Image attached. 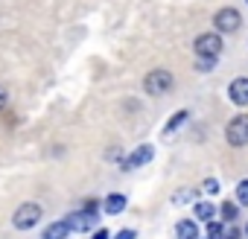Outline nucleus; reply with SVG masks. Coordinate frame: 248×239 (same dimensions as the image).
<instances>
[{"label":"nucleus","instance_id":"nucleus-5","mask_svg":"<svg viewBox=\"0 0 248 239\" xmlns=\"http://www.w3.org/2000/svg\"><path fill=\"white\" fill-rule=\"evenodd\" d=\"M96 216L99 213H88V210H79V213H67V219H62L70 230H91L93 227V222H96Z\"/></svg>","mask_w":248,"mask_h":239},{"label":"nucleus","instance_id":"nucleus-13","mask_svg":"<svg viewBox=\"0 0 248 239\" xmlns=\"http://www.w3.org/2000/svg\"><path fill=\"white\" fill-rule=\"evenodd\" d=\"M184 120H187V111H178V114H172V120H170V123L164 126V132H167V134H170V132H175V129L184 123Z\"/></svg>","mask_w":248,"mask_h":239},{"label":"nucleus","instance_id":"nucleus-12","mask_svg":"<svg viewBox=\"0 0 248 239\" xmlns=\"http://www.w3.org/2000/svg\"><path fill=\"white\" fill-rule=\"evenodd\" d=\"M213 216H216V207L210 201H199L196 204V219L199 222H213Z\"/></svg>","mask_w":248,"mask_h":239},{"label":"nucleus","instance_id":"nucleus-25","mask_svg":"<svg viewBox=\"0 0 248 239\" xmlns=\"http://www.w3.org/2000/svg\"><path fill=\"white\" fill-rule=\"evenodd\" d=\"M245 233H248V227H245Z\"/></svg>","mask_w":248,"mask_h":239},{"label":"nucleus","instance_id":"nucleus-17","mask_svg":"<svg viewBox=\"0 0 248 239\" xmlns=\"http://www.w3.org/2000/svg\"><path fill=\"white\" fill-rule=\"evenodd\" d=\"M207 236H222V224H216V222H207Z\"/></svg>","mask_w":248,"mask_h":239},{"label":"nucleus","instance_id":"nucleus-11","mask_svg":"<svg viewBox=\"0 0 248 239\" xmlns=\"http://www.w3.org/2000/svg\"><path fill=\"white\" fill-rule=\"evenodd\" d=\"M175 239H199V227H196V222H178L175 224Z\"/></svg>","mask_w":248,"mask_h":239},{"label":"nucleus","instance_id":"nucleus-19","mask_svg":"<svg viewBox=\"0 0 248 239\" xmlns=\"http://www.w3.org/2000/svg\"><path fill=\"white\" fill-rule=\"evenodd\" d=\"M135 236H138V233H135L132 227H126V230H120V233H117L114 239H135Z\"/></svg>","mask_w":248,"mask_h":239},{"label":"nucleus","instance_id":"nucleus-15","mask_svg":"<svg viewBox=\"0 0 248 239\" xmlns=\"http://www.w3.org/2000/svg\"><path fill=\"white\" fill-rule=\"evenodd\" d=\"M236 198H239V204L248 207V181H239V187H236Z\"/></svg>","mask_w":248,"mask_h":239},{"label":"nucleus","instance_id":"nucleus-23","mask_svg":"<svg viewBox=\"0 0 248 239\" xmlns=\"http://www.w3.org/2000/svg\"><path fill=\"white\" fill-rule=\"evenodd\" d=\"M225 239H239V230H236V227H231V230H225Z\"/></svg>","mask_w":248,"mask_h":239},{"label":"nucleus","instance_id":"nucleus-7","mask_svg":"<svg viewBox=\"0 0 248 239\" xmlns=\"http://www.w3.org/2000/svg\"><path fill=\"white\" fill-rule=\"evenodd\" d=\"M152 155H155V149H152L149 143H143V146H138L126 161H123V169H138V166H146V164L152 161Z\"/></svg>","mask_w":248,"mask_h":239},{"label":"nucleus","instance_id":"nucleus-3","mask_svg":"<svg viewBox=\"0 0 248 239\" xmlns=\"http://www.w3.org/2000/svg\"><path fill=\"white\" fill-rule=\"evenodd\" d=\"M225 137L231 146H248V114H239L231 120L225 129Z\"/></svg>","mask_w":248,"mask_h":239},{"label":"nucleus","instance_id":"nucleus-10","mask_svg":"<svg viewBox=\"0 0 248 239\" xmlns=\"http://www.w3.org/2000/svg\"><path fill=\"white\" fill-rule=\"evenodd\" d=\"M67 236H70V227H67L64 222H53V224H47L44 233H41V239H67Z\"/></svg>","mask_w":248,"mask_h":239},{"label":"nucleus","instance_id":"nucleus-22","mask_svg":"<svg viewBox=\"0 0 248 239\" xmlns=\"http://www.w3.org/2000/svg\"><path fill=\"white\" fill-rule=\"evenodd\" d=\"M93 239H111V233L105 227H99V230H93Z\"/></svg>","mask_w":248,"mask_h":239},{"label":"nucleus","instance_id":"nucleus-8","mask_svg":"<svg viewBox=\"0 0 248 239\" xmlns=\"http://www.w3.org/2000/svg\"><path fill=\"white\" fill-rule=\"evenodd\" d=\"M228 96L236 105H248V79H233L228 88Z\"/></svg>","mask_w":248,"mask_h":239},{"label":"nucleus","instance_id":"nucleus-1","mask_svg":"<svg viewBox=\"0 0 248 239\" xmlns=\"http://www.w3.org/2000/svg\"><path fill=\"white\" fill-rule=\"evenodd\" d=\"M41 216H44L41 204H35V201H24V204L12 213V224H15L18 230H30V227H35V224L41 222Z\"/></svg>","mask_w":248,"mask_h":239},{"label":"nucleus","instance_id":"nucleus-20","mask_svg":"<svg viewBox=\"0 0 248 239\" xmlns=\"http://www.w3.org/2000/svg\"><path fill=\"white\" fill-rule=\"evenodd\" d=\"M216 64V59H199V70H210Z\"/></svg>","mask_w":248,"mask_h":239},{"label":"nucleus","instance_id":"nucleus-2","mask_svg":"<svg viewBox=\"0 0 248 239\" xmlns=\"http://www.w3.org/2000/svg\"><path fill=\"white\" fill-rule=\"evenodd\" d=\"M170 88H172V73H170V70H152V73H146V79H143V90H146L149 96H164Z\"/></svg>","mask_w":248,"mask_h":239},{"label":"nucleus","instance_id":"nucleus-21","mask_svg":"<svg viewBox=\"0 0 248 239\" xmlns=\"http://www.w3.org/2000/svg\"><path fill=\"white\" fill-rule=\"evenodd\" d=\"M175 201H178V204H181V201H193V190H187V193H178V195H175Z\"/></svg>","mask_w":248,"mask_h":239},{"label":"nucleus","instance_id":"nucleus-16","mask_svg":"<svg viewBox=\"0 0 248 239\" xmlns=\"http://www.w3.org/2000/svg\"><path fill=\"white\" fill-rule=\"evenodd\" d=\"M202 190H204L207 195H216V193H219V181H216V178H207V181L202 184Z\"/></svg>","mask_w":248,"mask_h":239},{"label":"nucleus","instance_id":"nucleus-18","mask_svg":"<svg viewBox=\"0 0 248 239\" xmlns=\"http://www.w3.org/2000/svg\"><path fill=\"white\" fill-rule=\"evenodd\" d=\"M6 105H9V90H6L3 85H0V111H3Z\"/></svg>","mask_w":248,"mask_h":239},{"label":"nucleus","instance_id":"nucleus-24","mask_svg":"<svg viewBox=\"0 0 248 239\" xmlns=\"http://www.w3.org/2000/svg\"><path fill=\"white\" fill-rule=\"evenodd\" d=\"M204 239H219V236H204Z\"/></svg>","mask_w":248,"mask_h":239},{"label":"nucleus","instance_id":"nucleus-6","mask_svg":"<svg viewBox=\"0 0 248 239\" xmlns=\"http://www.w3.org/2000/svg\"><path fill=\"white\" fill-rule=\"evenodd\" d=\"M239 24H242V15H239L236 9H219V12H216V27H219V32H236Z\"/></svg>","mask_w":248,"mask_h":239},{"label":"nucleus","instance_id":"nucleus-9","mask_svg":"<svg viewBox=\"0 0 248 239\" xmlns=\"http://www.w3.org/2000/svg\"><path fill=\"white\" fill-rule=\"evenodd\" d=\"M102 207H105V213H108V216H117V213H123V210H126V195L111 193V195L102 201Z\"/></svg>","mask_w":248,"mask_h":239},{"label":"nucleus","instance_id":"nucleus-14","mask_svg":"<svg viewBox=\"0 0 248 239\" xmlns=\"http://www.w3.org/2000/svg\"><path fill=\"white\" fill-rule=\"evenodd\" d=\"M222 216H225L228 222H233V219H236V204H233V201H225V204H222Z\"/></svg>","mask_w":248,"mask_h":239},{"label":"nucleus","instance_id":"nucleus-4","mask_svg":"<svg viewBox=\"0 0 248 239\" xmlns=\"http://www.w3.org/2000/svg\"><path fill=\"white\" fill-rule=\"evenodd\" d=\"M222 53V35L219 32H204L196 38V56L199 59H216Z\"/></svg>","mask_w":248,"mask_h":239}]
</instances>
